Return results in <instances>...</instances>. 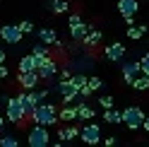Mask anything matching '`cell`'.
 I'll list each match as a JSON object with an SVG mask.
<instances>
[{"instance_id":"3","label":"cell","mask_w":149,"mask_h":147,"mask_svg":"<svg viewBox=\"0 0 149 147\" xmlns=\"http://www.w3.org/2000/svg\"><path fill=\"white\" fill-rule=\"evenodd\" d=\"M26 142L29 147H46L51 142V135H48V125H41V123H34V128L26 135Z\"/></svg>"},{"instance_id":"19","label":"cell","mask_w":149,"mask_h":147,"mask_svg":"<svg viewBox=\"0 0 149 147\" xmlns=\"http://www.w3.org/2000/svg\"><path fill=\"white\" fill-rule=\"evenodd\" d=\"M77 135H79V128H77V125H65V128L58 130V137H60V140H74Z\"/></svg>"},{"instance_id":"28","label":"cell","mask_w":149,"mask_h":147,"mask_svg":"<svg viewBox=\"0 0 149 147\" xmlns=\"http://www.w3.org/2000/svg\"><path fill=\"white\" fill-rule=\"evenodd\" d=\"M87 85L91 87V92H99L101 87H104V80H101V77H89V82H87Z\"/></svg>"},{"instance_id":"8","label":"cell","mask_w":149,"mask_h":147,"mask_svg":"<svg viewBox=\"0 0 149 147\" xmlns=\"http://www.w3.org/2000/svg\"><path fill=\"white\" fill-rule=\"evenodd\" d=\"M79 137H82V142H87V145H99L101 142V125L99 123H87L79 130Z\"/></svg>"},{"instance_id":"6","label":"cell","mask_w":149,"mask_h":147,"mask_svg":"<svg viewBox=\"0 0 149 147\" xmlns=\"http://www.w3.org/2000/svg\"><path fill=\"white\" fill-rule=\"evenodd\" d=\"M22 36H24V32L19 29V24H3L0 27V39L5 43L17 46V43H22Z\"/></svg>"},{"instance_id":"27","label":"cell","mask_w":149,"mask_h":147,"mask_svg":"<svg viewBox=\"0 0 149 147\" xmlns=\"http://www.w3.org/2000/svg\"><path fill=\"white\" fill-rule=\"evenodd\" d=\"M99 104H101V108H113V104H116V99L113 97H99Z\"/></svg>"},{"instance_id":"34","label":"cell","mask_w":149,"mask_h":147,"mask_svg":"<svg viewBox=\"0 0 149 147\" xmlns=\"http://www.w3.org/2000/svg\"><path fill=\"white\" fill-rule=\"evenodd\" d=\"M7 75H10V70H7V65H5V63H0V80H5Z\"/></svg>"},{"instance_id":"24","label":"cell","mask_w":149,"mask_h":147,"mask_svg":"<svg viewBox=\"0 0 149 147\" xmlns=\"http://www.w3.org/2000/svg\"><path fill=\"white\" fill-rule=\"evenodd\" d=\"M70 82H72V85H74V87L79 89V87H84L87 82H89V77L84 75V72H72V77H70Z\"/></svg>"},{"instance_id":"31","label":"cell","mask_w":149,"mask_h":147,"mask_svg":"<svg viewBox=\"0 0 149 147\" xmlns=\"http://www.w3.org/2000/svg\"><path fill=\"white\" fill-rule=\"evenodd\" d=\"M139 65H142V70H144V72H149V53H144V56H142Z\"/></svg>"},{"instance_id":"23","label":"cell","mask_w":149,"mask_h":147,"mask_svg":"<svg viewBox=\"0 0 149 147\" xmlns=\"http://www.w3.org/2000/svg\"><path fill=\"white\" fill-rule=\"evenodd\" d=\"M51 10H53L55 15H65V12L70 10V3H68V0H53V3H51Z\"/></svg>"},{"instance_id":"32","label":"cell","mask_w":149,"mask_h":147,"mask_svg":"<svg viewBox=\"0 0 149 147\" xmlns=\"http://www.w3.org/2000/svg\"><path fill=\"white\" fill-rule=\"evenodd\" d=\"M77 22H82V17H79V15H77V12H72V15H70V17H68V24H70V27H72V24H77Z\"/></svg>"},{"instance_id":"36","label":"cell","mask_w":149,"mask_h":147,"mask_svg":"<svg viewBox=\"0 0 149 147\" xmlns=\"http://www.w3.org/2000/svg\"><path fill=\"white\" fill-rule=\"evenodd\" d=\"M5 133V121H3V113H0V135Z\"/></svg>"},{"instance_id":"14","label":"cell","mask_w":149,"mask_h":147,"mask_svg":"<svg viewBox=\"0 0 149 147\" xmlns=\"http://www.w3.org/2000/svg\"><path fill=\"white\" fill-rule=\"evenodd\" d=\"M137 0H118V12L123 15V17H132L137 15Z\"/></svg>"},{"instance_id":"5","label":"cell","mask_w":149,"mask_h":147,"mask_svg":"<svg viewBox=\"0 0 149 147\" xmlns=\"http://www.w3.org/2000/svg\"><path fill=\"white\" fill-rule=\"evenodd\" d=\"M36 70H39V77L41 80H51V77L58 75V63H55V58L48 53V56L39 58V68H36Z\"/></svg>"},{"instance_id":"20","label":"cell","mask_w":149,"mask_h":147,"mask_svg":"<svg viewBox=\"0 0 149 147\" xmlns=\"http://www.w3.org/2000/svg\"><path fill=\"white\" fill-rule=\"evenodd\" d=\"M89 118H94V108L87 106L84 102L77 104V121H89Z\"/></svg>"},{"instance_id":"39","label":"cell","mask_w":149,"mask_h":147,"mask_svg":"<svg viewBox=\"0 0 149 147\" xmlns=\"http://www.w3.org/2000/svg\"><path fill=\"white\" fill-rule=\"evenodd\" d=\"M0 41H3V39H0Z\"/></svg>"},{"instance_id":"17","label":"cell","mask_w":149,"mask_h":147,"mask_svg":"<svg viewBox=\"0 0 149 147\" xmlns=\"http://www.w3.org/2000/svg\"><path fill=\"white\" fill-rule=\"evenodd\" d=\"M82 43H84L87 48H96V46L101 43V32H99V29H89L87 36L82 39Z\"/></svg>"},{"instance_id":"1","label":"cell","mask_w":149,"mask_h":147,"mask_svg":"<svg viewBox=\"0 0 149 147\" xmlns=\"http://www.w3.org/2000/svg\"><path fill=\"white\" fill-rule=\"evenodd\" d=\"M29 118H31L34 123H41V125H55V123H58V108H55L53 104L39 102Z\"/></svg>"},{"instance_id":"2","label":"cell","mask_w":149,"mask_h":147,"mask_svg":"<svg viewBox=\"0 0 149 147\" xmlns=\"http://www.w3.org/2000/svg\"><path fill=\"white\" fill-rule=\"evenodd\" d=\"M5 118L15 125H24L26 113H24V106L19 102V97H7L5 99Z\"/></svg>"},{"instance_id":"12","label":"cell","mask_w":149,"mask_h":147,"mask_svg":"<svg viewBox=\"0 0 149 147\" xmlns=\"http://www.w3.org/2000/svg\"><path fill=\"white\" fill-rule=\"evenodd\" d=\"M142 72V65H139V60H135V63H125L123 65V77H125V82L127 85H132V80Z\"/></svg>"},{"instance_id":"38","label":"cell","mask_w":149,"mask_h":147,"mask_svg":"<svg viewBox=\"0 0 149 147\" xmlns=\"http://www.w3.org/2000/svg\"><path fill=\"white\" fill-rule=\"evenodd\" d=\"M5 60H7V53H5L3 48H0V63H5Z\"/></svg>"},{"instance_id":"10","label":"cell","mask_w":149,"mask_h":147,"mask_svg":"<svg viewBox=\"0 0 149 147\" xmlns=\"http://www.w3.org/2000/svg\"><path fill=\"white\" fill-rule=\"evenodd\" d=\"M104 56H106V60H111V63H118V60H123L125 58V43H108L106 48H104Z\"/></svg>"},{"instance_id":"33","label":"cell","mask_w":149,"mask_h":147,"mask_svg":"<svg viewBox=\"0 0 149 147\" xmlns=\"http://www.w3.org/2000/svg\"><path fill=\"white\" fill-rule=\"evenodd\" d=\"M70 77H72V70L70 68H63L60 70V80H70Z\"/></svg>"},{"instance_id":"15","label":"cell","mask_w":149,"mask_h":147,"mask_svg":"<svg viewBox=\"0 0 149 147\" xmlns=\"http://www.w3.org/2000/svg\"><path fill=\"white\" fill-rule=\"evenodd\" d=\"M58 121H65V123L77 121V106H72V104H63L60 113H58Z\"/></svg>"},{"instance_id":"37","label":"cell","mask_w":149,"mask_h":147,"mask_svg":"<svg viewBox=\"0 0 149 147\" xmlns=\"http://www.w3.org/2000/svg\"><path fill=\"white\" fill-rule=\"evenodd\" d=\"M142 128H144V130L149 133V116H144V123H142Z\"/></svg>"},{"instance_id":"18","label":"cell","mask_w":149,"mask_h":147,"mask_svg":"<svg viewBox=\"0 0 149 147\" xmlns=\"http://www.w3.org/2000/svg\"><path fill=\"white\" fill-rule=\"evenodd\" d=\"M132 87H135L137 92H147V89H149V72L142 70V72H139V75L132 80Z\"/></svg>"},{"instance_id":"22","label":"cell","mask_w":149,"mask_h":147,"mask_svg":"<svg viewBox=\"0 0 149 147\" xmlns=\"http://www.w3.org/2000/svg\"><path fill=\"white\" fill-rule=\"evenodd\" d=\"M144 34H147V24H137V27H132V24H130V29H127V36H130L132 41L142 39Z\"/></svg>"},{"instance_id":"16","label":"cell","mask_w":149,"mask_h":147,"mask_svg":"<svg viewBox=\"0 0 149 147\" xmlns=\"http://www.w3.org/2000/svg\"><path fill=\"white\" fill-rule=\"evenodd\" d=\"M17 68H19L22 72H24V70H36V68H39V58H36L34 53H26V56H22V58H19Z\"/></svg>"},{"instance_id":"26","label":"cell","mask_w":149,"mask_h":147,"mask_svg":"<svg viewBox=\"0 0 149 147\" xmlns=\"http://www.w3.org/2000/svg\"><path fill=\"white\" fill-rule=\"evenodd\" d=\"M0 145H3V147H17V145H19V140H17V137L15 135H0Z\"/></svg>"},{"instance_id":"13","label":"cell","mask_w":149,"mask_h":147,"mask_svg":"<svg viewBox=\"0 0 149 147\" xmlns=\"http://www.w3.org/2000/svg\"><path fill=\"white\" fill-rule=\"evenodd\" d=\"M89 29H91V27H89L84 20L77 22V24H72V27H70V36H72V41H79V43H82V39L87 36V32H89Z\"/></svg>"},{"instance_id":"25","label":"cell","mask_w":149,"mask_h":147,"mask_svg":"<svg viewBox=\"0 0 149 147\" xmlns=\"http://www.w3.org/2000/svg\"><path fill=\"white\" fill-rule=\"evenodd\" d=\"M31 53H34L36 58H43V56H48L51 51H48V46H46V43H41V41H39V43H34V48H31Z\"/></svg>"},{"instance_id":"21","label":"cell","mask_w":149,"mask_h":147,"mask_svg":"<svg viewBox=\"0 0 149 147\" xmlns=\"http://www.w3.org/2000/svg\"><path fill=\"white\" fill-rule=\"evenodd\" d=\"M104 121H106V123H123V111H116V108H104Z\"/></svg>"},{"instance_id":"30","label":"cell","mask_w":149,"mask_h":147,"mask_svg":"<svg viewBox=\"0 0 149 147\" xmlns=\"http://www.w3.org/2000/svg\"><path fill=\"white\" fill-rule=\"evenodd\" d=\"M79 97H82V99H89V97H91V87H89V85L79 87Z\"/></svg>"},{"instance_id":"11","label":"cell","mask_w":149,"mask_h":147,"mask_svg":"<svg viewBox=\"0 0 149 147\" xmlns=\"http://www.w3.org/2000/svg\"><path fill=\"white\" fill-rule=\"evenodd\" d=\"M36 39L41 43H46V46H53L58 41V34H55V29H51V27H43V29H36Z\"/></svg>"},{"instance_id":"29","label":"cell","mask_w":149,"mask_h":147,"mask_svg":"<svg viewBox=\"0 0 149 147\" xmlns=\"http://www.w3.org/2000/svg\"><path fill=\"white\" fill-rule=\"evenodd\" d=\"M19 29H22L24 34H31V32H34V24H31L29 20H24V22H19Z\"/></svg>"},{"instance_id":"4","label":"cell","mask_w":149,"mask_h":147,"mask_svg":"<svg viewBox=\"0 0 149 147\" xmlns=\"http://www.w3.org/2000/svg\"><path fill=\"white\" fill-rule=\"evenodd\" d=\"M123 123L130 128V130H137V128H142L144 123V111L139 106H127L123 111Z\"/></svg>"},{"instance_id":"9","label":"cell","mask_w":149,"mask_h":147,"mask_svg":"<svg viewBox=\"0 0 149 147\" xmlns=\"http://www.w3.org/2000/svg\"><path fill=\"white\" fill-rule=\"evenodd\" d=\"M17 82H19V89H36V85L41 82L39 70H19L17 72Z\"/></svg>"},{"instance_id":"35","label":"cell","mask_w":149,"mask_h":147,"mask_svg":"<svg viewBox=\"0 0 149 147\" xmlns=\"http://www.w3.org/2000/svg\"><path fill=\"white\" fill-rule=\"evenodd\" d=\"M36 92H39V97H41V102H43L46 97H48V89H36Z\"/></svg>"},{"instance_id":"7","label":"cell","mask_w":149,"mask_h":147,"mask_svg":"<svg viewBox=\"0 0 149 147\" xmlns=\"http://www.w3.org/2000/svg\"><path fill=\"white\" fill-rule=\"evenodd\" d=\"M55 92L63 97V104H74V99L79 97V89L74 87L70 80H60L58 85H55Z\"/></svg>"}]
</instances>
